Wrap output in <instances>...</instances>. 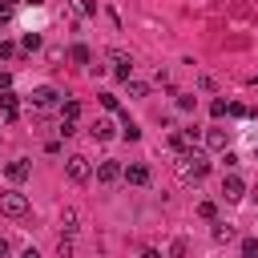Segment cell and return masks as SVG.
I'll use <instances>...</instances> for the list:
<instances>
[{
  "label": "cell",
  "instance_id": "cell-1",
  "mask_svg": "<svg viewBox=\"0 0 258 258\" xmlns=\"http://www.w3.org/2000/svg\"><path fill=\"white\" fill-rule=\"evenodd\" d=\"M206 173H210V161H206L198 149L177 153V177H181V181H202Z\"/></svg>",
  "mask_w": 258,
  "mask_h": 258
},
{
  "label": "cell",
  "instance_id": "cell-2",
  "mask_svg": "<svg viewBox=\"0 0 258 258\" xmlns=\"http://www.w3.org/2000/svg\"><path fill=\"white\" fill-rule=\"evenodd\" d=\"M64 173H69V181L85 185V181L93 177V165H89V157H85V153H69V157H64Z\"/></svg>",
  "mask_w": 258,
  "mask_h": 258
},
{
  "label": "cell",
  "instance_id": "cell-3",
  "mask_svg": "<svg viewBox=\"0 0 258 258\" xmlns=\"http://www.w3.org/2000/svg\"><path fill=\"white\" fill-rule=\"evenodd\" d=\"M0 214H4V218H24V214H28V198H24L20 189H4V194H0Z\"/></svg>",
  "mask_w": 258,
  "mask_h": 258
},
{
  "label": "cell",
  "instance_id": "cell-4",
  "mask_svg": "<svg viewBox=\"0 0 258 258\" xmlns=\"http://www.w3.org/2000/svg\"><path fill=\"white\" fill-rule=\"evenodd\" d=\"M222 198H226V202H242V198H246V185H242L238 173H226V177H222Z\"/></svg>",
  "mask_w": 258,
  "mask_h": 258
},
{
  "label": "cell",
  "instance_id": "cell-5",
  "mask_svg": "<svg viewBox=\"0 0 258 258\" xmlns=\"http://www.w3.org/2000/svg\"><path fill=\"white\" fill-rule=\"evenodd\" d=\"M56 97H60V93H56L52 85H40V89H32V97H28V101H32V109H52V105H56Z\"/></svg>",
  "mask_w": 258,
  "mask_h": 258
},
{
  "label": "cell",
  "instance_id": "cell-6",
  "mask_svg": "<svg viewBox=\"0 0 258 258\" xmlns=\"http://www.w3.org/2000/svg\"><path fill=\"white\" fill-rule=\"evenodd\" d=\"M109 60H113V77H117V81H129V77H133V60H129L125 52H117V48H113V52H109Z\"/></svg>",
  "mask_w": 258,
  "mask_h": 258
},
{
  "label": "cell",
  "instance_id": "cell-7",
  "mask_svg": "<svg viewBox=\"0 0 258 258\" xmlns=\"http://www.w3.org/2000/svg\"><path fill=\"white\" fill-rule=\"evenodd\" d=\"M121 177H125V169H121L117 161H101V165H97V181H101V185H113V181H121Z\"/></svg>",
  "mask_w": 258,
  "mask_h": 258
},
{
  "label": "cell",
  "instance_id": "cell-8",
  "mask_svg": "<svg viewBox=\"0 0 258 258\" xmlns=\"http://www.w3.org/2000/svg\"><path fill=\"white\" fill-rule=\"evenodd\" d=\"M4 173H8V181H24V177L32 173V161H28V157H16V161L4 165Z\"/></svg>",
  "mask_w": 258,
  "mask_h": 258
},
{
  "label": "cell",
  "instance_id": "cell-9",
  "mask_svg": "<svg viewBox=\"0 0 258 258\" xmlns=\"http://www.w3.org/2000/svg\"><path fill=\"white\" fill-rule=\"evenodd\" d=\"M125 181H129V185H145V181H149V165H145V161H129V165H125Z\"/></svg>",
  "mask_w": 258,
  "mask_h": 258
},
{
  "label": "cell",
  "instance_id": "cell-10",
  "mask_svg": "<svg viewBox=\"0 0 258 258\" xmlns=\"http://www.w3.org/2000/svg\"><path fill=\"white\" fill-rule=\"evenodd\" d=\"M0 113H4L8 121H16V113H20V97H16L12 89H4V93H0Z\"/></svg>",
  "mask_w": 258,
  "mask_h": 258
},
{
  "label": "cell",
  "instance_id": "cell-11",
  "mask_svg": "<svg viewBox=\"0 0 258 258\" xmlns=\"http://www.w3.org/2000/svg\"><path fill=\"white\" fill-rule=\"evenodd\" d=\"M226 145H230V137H226V129H218V125H214V129H206V149H214V153H222Z\"/></svg>",
  "mask_w": 258,
  "mask_h": 258
},
{
  "label": "cell",
  "instance_id": "cell-12",
  "mask_svg": "<svg viewBox=\"0 0 258 258\" xmlns=\"http://www.w3.org/2000/svg\"><path fill=\"white\" fill-rule=\"evenodd\" d=\"M234 238H238V230H234L230 222H218V218H214V242H234Z\"/></svg>",
  "mask_w": 258,
  "mask_h": 258
},
{
  "label": "cell",
  "instance_id": "cell-13",
  "mask_svg": "<svg viewBox=\"0 0 258 258\" xmlns=\"http://www.w3.org/2000/svg\"><path fill=\"white\" fill-rule=\"evenodd\" d=\"M89 133H93V141H109L113 137V121H93Z\"/></svg>",
  "mask_w": 258,
  "mask_h": 258
},
{
  "label": "cell",
  "instance_id": "cell-14",
  "mask_svg": "<svg viewBox=\"0 0 258 258\" xmlns=\"http://www.w3.org/2000/svg\"><path fill=\"white\" fill-rule=\"evenodd\" d=\"M121 137L125 141H137L141 137V129H137V121H129V113H121Z\"/></svg>",
  "mask_w": 258,
  "mask_h": 258
},
{
  "label": "cell",
  "instance_id": "cell-15",
  "mask_svg": "<svg viewBox=\"0 0 258 258\" xmlns=\"http://www.w3.org/2000/svg\"><path fill=\"white\" fill-rule=\"evenodd\" d=\"M69 60H73V64H89V60H93V52H89L85 44H73V48H69Z\"/></svg>",
  "mask_w": 258,
  "mask_h": 258
},
{
  "label": "cell",
  "instance_id": "cell-16",
  "mask_svg": "<svg viewBox=\"0 0 258 258\" xmlns=\"http://www.w3.org/2000/svg\"><path fill=\"white\" fill-rule=\"evenodd\" d=\"M40 48V32H24V40H20V52H36Z\"/></svg>",
  "mask_w": 258,
  "mask_h": 258
},
{
  "label": "cell",
  "instance_id": "cell-17",
  "mask_svg": "<svg viewBox=\"0 0 258 258\" xmlns=\"http://www.w3.org/2000/svg\"><path fill=\"white\" fill-rule=\"evenodd\" d=\"M185 254H189V242L185 238H173L169 242V258H185Z\"/></svg>",
  "mask_w": 258,
  "mask_h": 258
},
{
  "label": "cell",
  "instance_id": "cell-18",
  "mask_svg": "<svg viewBox=\"0 0 258 258\" xmlns=\"http://www.w3.org/2000/svg\"><path fill=\"white\" fill-rule=\"evenodd\" d=\"M198 218L214 222V218H218V206H214V202H198Z\"/></svg>",
  "mask_w": 258,
  "mask_h": 258
},
{
  "label": "cell",
  "instance_id": "cell-19",
  "mask_svg": "<svg viewBox=\"0 0 258 258\" xmlns=\"http://www.w3.org/2000/svg\"><path fill=\"white\" fill-rule=\"evenodd\" d=\"M125 85H129V97H145V93H149V85H145V81H133V77H129Z\"/></svg>",
  "mask_w": 258,
  "mask_h": 258
},
{
  "label": "cell",
  "instance_id": "cell-20",
  "mask_svg": "<svg viewBox=\"0 0 258 258\" xmlns=\"http://www.w3.org/2000/svg\"><path fill=\"white\" fill-rule=\"evenodd\" d=\"M242 258H258V238H242Z\"/></svg>",
  "mask_w": 258,
  "mask_h": 258
},
{
  "label": "cell",
  "instance_id": "cell-21",
  "mask_svg": "<svg viewBox=\"0 0 258 258\" xmlns=\"http://www.w3.org/2000/svg\"><path fill=\"white\" fill-rule=\"evenodd\" d=\"M194 105H198V101H194L189 93H177V109H181V113H194Z\"/></svg>",
  "mask_w": 258,
  "mask_h": 258
},
{
  "label": "cell",
  "instance_id": "cell-22",
  "mask_svg": "<svg viewBox=\"0 0 258 258\" xmlns=\"http://www.w3.org/2000/svg\"><path fill=\"white\" fill-rule=\"evenodd\" d=\"M226 109H230V101H222V97L210 101V113H214V117H226Z\"/></svg>",
  "mask_w": 258,
  "mask_h": 258
},
{
  "label": "cell",
  "instance_id": "cell-23",
  "mask_svg": "<svg viewBox=\"0 0 258 258\" xmlns=\"http://www.w3.org/2000/svg\"><path fill=\"white\" fill-rule=\"evenodd\" d=\"M60 226L73 234V230H77V210H64V214H60Z\"/></svg>",
  "mask_w": 258,
  "mask_h": 258
},
{
  "label": "cell",
  "instance_id": "cell-24",
  "mask_svg": "<svg viewBox=\"0 0 258 258\" xmlns=\"http://www.w3.org/2000/svg\"><path fill=\"white\" fill-rule=\"evenodd\" d=\"M64 117L77 121V117H81V101H64Z\"/></svg>",
  "mask_w": 258,
  "mask_h": 258
},
{
  "label": "cell",
  "instance_id": "cell-25",
  "mask_svg": "<svg viewBox=\"0 0 258 258\" xmlns=\"http://www.w3.org/2000/svg\"><path fill=\"white\" fill-rule=\"evenodd\" d=\"M226 113H230V117H250V109H246V105H238V101H230V109H226Z\"/></svg>",
  "mask_w": 258,
  "mask_h": 258
},
{
  "label": "cell",
  "instance_id": "cell-26",
  "mask_svg": "<svg viewBox=\"0 0 258 258\" xmlns=\"http://www.w3.org/2000/svg\"><path fill=\"white\" fill-rule=\"evenodd\" d=\"M56 254H60V258H73V242L60 238V242H56Z\"/></svg>",
  "mask_w": 258,
  "mask_h": 258
},
{
  "label": "cell",
  "instance_id": "cell-27",
  "mask_svg": "<svg viewBox=\"0 0 258 258\" xmlns=\"http://www.w3.org/2000/svg\"><path fill=\"white\" fill-rule=\"evenodd\" d=\"M8 56H16V44L12 40H0V60H8Z\"/></svg>",
  "mask_w": 258,
  "mask_h": 258
},
{
  "label": "cell",
  "instance_id": "cell-28",
  "mask_svg": "<svg viewBox=\"0 0 258 258\" xmlns=\"http://www.w3.org/2000/svg\"><path fill=\"white\" fill-rule=\"evenodd\" d=\"M101 105H105L109 113H117V97H113V93H101Z\"/></svg>",
  "mask_w": 258,
  "mask_h": 258
},
{
  "label": "cell",
  "instance_id": "cell-29",
  "mask_svg": "<svg viewBox=\"0 0 258 258\" xmlns=\"http://www.w3.org/2000/svg\"><path fill=\"white\" fill-rule=\"evenodd\" d=\"M73 133H77V121L64 117V121H60V137H73Z\"/></svg>",
  "mask_w": 258,
  "mask_h": 258
},
{
  "label": "cell",
  "instance_id": "cell-30",
  "mask_svg": "<svg viewBox=\"0 0 258 258\" xmlns=\"http://www.w3.org/2000/svg\"><path fill=\"white\" fill-rule=\"evenodd\" d=\"M4 89H12V73H0V93Z\"/></svg>",
  "mask_w": 258,
  "mask_h": 258
},
{
  "label": "cell",
  "instance_id": "cell-31",
  "mask_svg": "<svg viewBox=\"0 0 258 258\" xmlns=\"http://www.w3.org/2000/svg\"><path fill=\"white\" fill-rule=\"evenodd\" d=\"M8 20H12V8H8V4H0V24H8Z\"/></svg>",
  "mask_w": 258,
  "mask_h": 258
},
{
  "label": "cell",
  "instance_id": "cell-32",
  "mask_svg": "<svg viewBox=\"0 0 258 258\" xmlns=\"http://www.w3.org/2000/svg\"><path fill=\"white\" fill-rule=\"evenodd\" d=\"M141 258H161V250H153V246H145V250H141Z\"/></svg>",
  "mask_w": 258,
  "mask_h": 258
},
{
  "label": "cell",
  "instance_id": "cell-33",
  "mask_svg": "<svg viewBox=\"0 0 258 258\" xmlns=\"http://www.w3.org/2000/svg\"><path fill=\"white\" fill-rule=\"evenodd\" d=\"M8 250H12V246H8V238L0 234V258H8Z\"/></svg>",
  "mask_w": 258,
  "mask_h": 258
},
{
  "label": "cell",
  "instance_id": "cell-34",
  "mask_svg": "<svg viewBox=\"0 0 258 258\" xmlns=\"http://www.w3.org/2000/svg\"><path fill=\"white\" fill-rule=\"evenodd\" d=\"M16 258H40V254H36V250H32V246H28V250H20V254H16Z\"/></svg>",
  "mask_w": 258,
  "mask_h": 258
},
{
  "label": "cell",
  "instance_id": "cell-35",
  "mask_svg": "<svg viewBox=\"0 0 258 258\" xmlns=\"http://www.w3.org/2000/svg\"><path fill=\"white\" fill-rule=\"evenodd\" d=\"M24 4H32V8H40V4H44V0H24Z\"/></svg>",
  "mask_w": 258,
  "mask_h": 258
},
{
  "label": "cell",
  "instance_id": "cell-36",
  "mask_svg": "<svg viewBox=\"0 0 258 258\" xmlns=\"http://www.w3.org/2000/svg\"><path fill=\"white\" fill-rule=\"evenodd\" d=\"M0 4H8V8H16V4H20V0H0Z\"/></svg>",
  "mask_w": 258,
  "mask_h": 258
},
{
  "label": "cell",
  "instance_id": "cell-37",
  "mask_svg": "<svg viewBox=\"0 0 258 258\" xmlns=\"http://www.w3.org/2000/svg\"><path fill=\"white\" fill-rule=\"evenodd\" d=\"M250 198H254V202H258V181H254V194H250Z\"/></svg>",
  "mask_w": 258,
  "mask_h": 258
},
{
  "label": "cell",
  "instance_id": "cell-38",
  "mask_svg": "<svg viewBox=\"0 0 258 258\" xmlns=\"http://www.w3.org/2000/svg\"><path fill=\"white\" fill-rule=\"evenodd\" d=\"M254 157H258V145H254Z\"/></svg>",
  "mask_w": 258,
  "mask_h": 258
},
{
  "label": "cell",
  "instance_id": "cell-39",
  "mask_svg": "<svg viewBox=\"0 0 258 258\" xmlns=\"http://www.w3.org/2000/svg\"><path fill=\"white\" fill-rule=\"evenodd\" d=\"M254 85H258V77H254Z\"/></svg>",
  "mask_w": 258,
  "mask_h": 258
}]
</instances>
